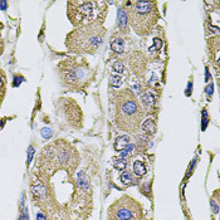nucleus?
Instances as JSON below:
<instances>
[{"instance_id":"1","label":"nucleus","mask_w":220,"mask_h":220,"mask_svg":"<svg viewBox=\"0 0 220 220\" xmlns=\"http://www.w3.org/2000/svg\"><path fill=\"white\" fill-rule=\"evenodd\" d=\"M115 107V121L118 128L131 132H136L144 118V111L131 90H121L112 97Z\"/></svg>"},{"instance_id":"2","label":"nucleus","mask_w":220,"mask_h":220,"mask_svg":"<svg viewBox=\"0 0 220 220\" xmlns=\"http://www.w3.org/2000/svg\"><path fill=\"white\" fill-rule=\"evenodd\" d=\"M105 35L106 29L102 23L81 25L67 35L66 46L71 52L78 54H93L101 47Z\"/></svg>"},{"instance_id":"3","label":"nucleus","mask_w":220,"mask_h":220,"mask_svg":"<svg viewBox=\"0 0 220 220\" xmlns=\"http://www.w3.org/2000/svg\"><path fill=\"white\" fill-rule=\"evenodd\" d=\"M127 4L128 23L139 35H149L160 18L156 2H128Z\"/></svg>"},{"instance_id":"4","label":"nucleus","mask_w":220,"mask_h":220,"mask_svg":"<svg viewBox=\"0 0 220 220\" xmlns=\"http://www.w3.org/2000/svg\"><path fill=\"white\" fill-rule=\"evenodd\" d=\"M106 7L103 2H69L68 17L74 27H81L92 23H102L106 15Z\"/></svg>"},{"instance_id":"5","label":"nucleus","mask_w":220,"mask_h":220,"mask_svg":"<svg viewBox=\"0 0 220 220\" xmlns=\"http://www.w3.org/2000/svg\"><path fill=\"white\" fill-rule=\"evenodd\" d=\"M142 214L141 204L125 195L110 206L107 220H142Z\"/></svg>"},{"instance_id":"6","label":"nucleus","mask_w":220,"mask_h":220,"mask_svg":"<svg viewBox=\"0 0 220 220\" xmlns=\"http://www.w3.org/2000/svg\"><path fill=\"white\" fill-rule=\"evenodd\" d=\"M61 76L64 83L72 88H83L87 82V67L86 63H81L77 58H67L58 66Z\"/></svg>"},{"instance_id":"7","label":"nucleus","mask_w":220,"mask_h":220,"mask_svg":"<svg viewBox=\"0 0 220 220\" xmlns=\"http://www.w3.org/2000/svg\"><path fill=\"white\" fill-rule=\"evenodd\" d=\"M128 142H130V137L128 136H121V137H118L115 141L113 147H115L116 151H123L128 146Z\"/></svg>"},{"instance_id":"8","label":"nucleus","mask_w":220,"mask_h":220,"mask_svg":"<svg viewBox=\"0 0 220 220\" xmlns=\"http://www.w3.org/2000/svg\"><path fill=\"white\" fill-rule=\"evenodd\" d=\"M127 24H128V18H127L126 12L123 9H120L118 10V25L121 29H126Z\"/></svg>"},{"instance_id":"9","label":"nucleus","mask_w":220,"mask_h":220,"mask_svg":"<svg viewBox=\"0 0 220 220\" xmlns=\"http://www.w3.org/2000/svg\"><path fill=\"white\" fill-rule=\"evenodd\" d=\"M123 40L121 39V38H116L115 40H112V43H111V48L115 51V52H117V53H121V52H123Z\"/></svg>"},{"instance_id":"10","label":"nucleus","mask_w":220,"mask_h":220,"mask_svg":"<svg viewBox=\"0 0 220 220\" xmlns=\"http://www.w3.org/2000/svg\"><path fill=\"white\" fill-rule=\"evenodd\" d=\"M141 102H142L146 107H151V106L154 105V102H155V96H154L151 92H147V93H145V95L141 97Z\"/></svg>"},{"instance_id":"11","label":"nucleus","mask_w":220,"mask_h":220,"mask_svg":"<svg viewBox=\"0 0 220 220\" xmlns=\"http://www.w3.org/2000/svg\"><path fill=\"white\" fill-rule=\"evenodd\" d=\"M134 172L137 176H142L146 174V167L141 161H135L134 162Z\"/></svg>"},{"instance_id":"12","label":"nucleus","mask_w":220,"mask_h":220,"mask_svg":"<svg viewBox=\"0 0 220 220\" xmlns=\"http://www.w3.org/2000/svg\"><path fill=\"white\" fill-rule=\"evenodd\" d=\"M78 184L82 189L84 190H90V185H88V179H87V176L84 175V172H79L78 175Z\"/></svg>"},{"instance_id":"13","label":"nucleus","mask_w":220,"mask_h":220,"mask_svg":"<svg viewBox=\"0 0 220 220\" xmlns=\"http://www.w3.org/2000/svg\"><path fill=\"white\" fill-rule=\"evenodd\" d=\"M142 130L145 131V132H154V130H155V123H154V120L152 118H149V120H146L144 123H142Z\"/></svg>"},{"instance_id":"14","label":"nucleus","mask_w":220,"mask_h":220,"mask_svg":"<svg viewBox=\"0 0 220 220\" xmlns=\"http://www.w3.org/2000/svg\"><path fill=\"white\" fill-rule=\"evenodd\" d=\"M110 83H111V86H113V87H120L121 83H122V78L118 77V76L111 74V77H110Z\"/></svg>"},{"instance_id":"15","label":"nucleus","mask_w":220,"mask_h":220,"mask_svg":"<svg viewBox=\"0 0 220 220\" xmlns=\"http://www.w3.org/2000/svg\"><path fill=\"white\" fill-rule=\"evenodd\" d=\"M33 194L37 195L38 198L40 196H44V194H46V189H44L42 185H37V186H33Z\"/></svg>"},{"instance_id":"16","label":"nucleus","mask_w":220,"mask_h":220,"mask_svg":"<svg viewBox=\"0 0 220 220\" xmlns=\"http://www.w3.org/2000/svg\"><path fill=\"white\" fill-rule=\"evenodd\" d=\"M131 180H132V175L130 171H123L121 174V181L123 184H128V183H131Z\"/></svg>"},{"instance_id":"17","label":"nucleus","mask_w":220,"mask_h":220,"mask_svg":"<svg viewBox=\"0 0 220 220\" xmlns=\"http://www.w3.org/2000/svg\"><path fill=\"white\" fill-rule=\"evenodd\" d=\"M40 134H42V136H43L44 139H51V137H52V131H51V128H48V127L42 128V130H40Z\"/></svg>"},{"instance_id":"18","label":"nucleus","mask_w":220,"mask_h":220,"mask_svg":"<svg viewBox=\"0 0 220 220\" xmlns=\"http://www.w3.org/2000/svg\"><path fill=\"white\" fill-rule=\"evenodd\" d=\"M132 150H134V145H131V146L128 145V146H127V147H126V149H125V150L121 152V156H122V157H126V156H127L130 152H132Z\"/></svg>"},{"instance_id":"19","label":"nucleus","mask_w":220,"mask_h":220,"mask_svg":"<svg viewBox=\"0 0 220 220\" xmlns=\"http://www.w3.org/2000/svg\"><path fill=\"white\" fill-rule=\"evenodd\" d=\"M112 67H113V69H115L116 72H120V73H122V72H123V66H122L121 63H118V62L113 63V64H112Z\"/></svg>"},{"instance_id":"20","label":"nucleus","mask_w":220,"mask_h":220,"mask_svg":"<svg viewBox=\"0 0 220 220\" xmlns=\"http://www.w3.org/2000/svg\"><path fill=\"white\" fill-rule=\"evenodd\" d=\"M33 156H34V149L30 146V147L28 149V165L30 164V161H32V159H33Z\"/></svg>"},{"instance_id":"21","label":"nucleus","mask_w":220,"mask_h":220,"mask_svg":"<svg viewBox=\"0 0 220 220\" xmlns=\"http://www.w3.org/2000/svg\"><path fill=\"white\" fill-rule=\"evenodd\" d=\"M115 166L117 167V169H121V170H125V166H126V161L122 159V161H120V162H116L115 161Z\"/></svg>"},{"instance_id":"22","label":"nucleus","mask_w":220,"mask_h":220,"mask_svg":"<svg viewBox=\"0 0 220 220\" xmlns=\"http://www.w3.org/2000/svg\"><path fill=\"white\" fill-rule=\"evenodd\" d=\"M203 116H204V123H203V130H205L206 125H208V112L204 110L203 111Z\"/></svg>"},{"instance_id":"23","label":"nucleus","mask_w":220,"mask_h":220,"mask_svg":"<svg viewBox=\"0 0 220 220\" xmlns=\"http://www.w3.org/2000/svg\"><path fill=\"white\" fill-rule=\"evenodd\" d=\"M210 205H211V206H213V210H214V213H215V214H216V213H218V211H219V208H218V205H216V204H215V201H214V200H213V199H211V200H210Z\"/></svg>"},{"instance_id":"24","label":"nucleus","mask_w":220,"mask_h":220,"mask_svg":"<svg viewBox=\"0 0 220 220\" xmlns=\"http://www.w3.org/2000/svg\"><path fill=\"white\" fill-rule=\"evenodd\" d=\"M4 88H5V81L3 77H0V91L4 92Z\"/></svg>"},{"instance_id":"25","label":"nucleus","mask_w":220,"mask_h":220,"mask_svg":"<svg viewBox=\"0 0 220 220\" xmlns=\"http://www.w3.org/2000/svg\"><path fill=\"white\" fill-rule=\"evenodd\" d=\"M0 7H2L3 10H7V8H8V3H7V2H0Z\"/></svg>"},{"instance_id":"26","label":"nucleus","mask_w":220,"mask_h":220,"mask_svg":"<svg viewBox=\"0 0 220 220\" xmlns=\"http://www.w3.org/2000/svg\"><path fill=\"white\" fill-rule=\"evenodd\" d=\"M37 220H46V218H44V215L42 213H38L37 214Z\"/></svg>"},{"instance_id":"27","label":"nucleus","mask_w":220,"mask_h":220,"mask_svg":"<svg viewBox=\"0 0 220 220\" xmlns=\"http://www.w3.org/2000/svg\"><path fill=\"white\" fill-rule=\"evenodd\" d=\"M206 92H208V95H209V96H210V95L213 93V84L208 87V91H206Z\"/></svg>"},{"instance_id":"28","label":"nucleus","mask_w":220,"mask_h":220,"mask_svg":"<svg viewBox=\"0 0 220 220\" xmlns=\"http://www.w3.org/2000/svg\"><path fill=\"white\" fill-rule=\"evenodd\" d=\"M155 44H156V48H160V47H161V43L159 42V38L155 39Z\"/></svg>"},{"instance_id":"29","label":"nucleus","mask_w":220,"mask_h":220,"mask_svg":"<svg viewBox=\"0 0 220 220\" xmlns=\"http://www.w3.org/2000/svg\"><path fill=\"white\" fill-rule=\"evenodd\" d=\"M3 53V46H0V54Z\"/></svg>"},{"instance_id":"30","label":"nucleus","mask_w":220,"mask_h":220,"mask_svg":"<svg viewBox=\"0 0 220 220\" xmlns=\"http://www.w3.org/2000/svg\"><path fill=\"white\" fill-rule=\"evenodd\" d=\"M2 28H3V24H2V23H0V29H2Z\"/></svg>"},{"instance_id":"31","label":"nucleus","mask_w":220,"mask_h":220,"mask_svg":"<svg viewBox=\"0 0 220 220\" xmlns=\"http://www.w3.org/2000/svg\"><path fill=\"white\" fill-rule=\"evenodd\" d=\"M0 103H2V97H0Z\"/></svg>"},{"instance_id":"32","label":"nucleus","mask_w":220,"mask_h":220,"mask_svg":"<svg viewBox=\"0 0 220 220\" xmlns=\"http://www.w3.org/2000/svg\"><path fill=\"white\" fill-rule=\"evenodd\" d=\"M0 39H2V37H0Z\"/></svg>"}]
</instances>
